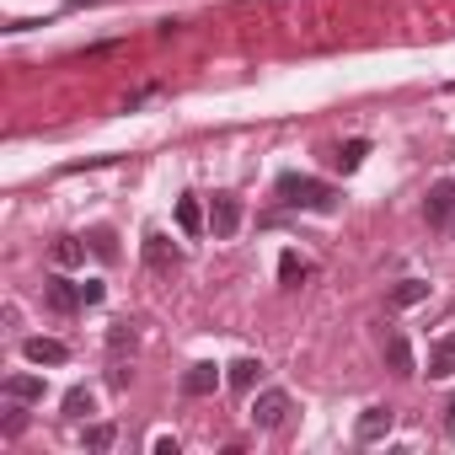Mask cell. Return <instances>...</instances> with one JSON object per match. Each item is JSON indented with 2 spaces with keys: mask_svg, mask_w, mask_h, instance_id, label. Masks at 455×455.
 Returning <instances> with one entry per match:
<instances>
[{
  "mask_svg": "<svg viewBox=\"0 0 455 455\" xmlns=\"http://www.w3.org/2000/svg\"><path fill=\"white\" fill-rule=\"evenodd\" d=\"M279 198L295 204V209H332V204H338V193H332L327 182H316V177H295V172L279 177Z\"/></svg>",
  "mask_w": 455,
  "mask_h": 455,
  "instance_id": "obj_1",
  "label": "cell"
},
{
  "mask_svg": "<svg viewBox=\"0 0 455 455\" xmlns=\"http://www.w3.org/2000/svg\"><path fill=\"white\" fill-rule=\"evenodd\" d=\"M284 418H290V391H279V386L258 391V402H252V423H258V428H279Z\"/></svg>",
  "mask_w": 455,
  "mask_h": 455,
  "instance_id": "obj_2",
  "label": "cell"
},
{
  "mask_svg": "<svg viewBox=\"0 0 455 455\" xmlns=\"http://www.w3.org/2000/svg\"><path fill=\"white\" fill-rule=\"evenodd\" d=\"M236 225H242V198L214 193V204H209V231L225 242V236H236Z\"/></svg>",
  "mask_w": 455,
  "mask_h": 455,
  "instance_id": "obj_3",
  "label": "cell"
},
{
  "mask_svg": "<svg viewBox=\"0 0 455 455\" xmlns=\"http://www.w3.org/2000/svg\"><path fill=\"white\" fill-rule=\"evenodd\" d=\"M391 423H396V412H391V407H364V412H359V423H354V439H359V444H375V439H386V434H391Z\"/></svg>",
  "mask_w": 455,
  "mask_h": 455,
  "instance_id": "obj_4",
  "label": "cell"
},
{
  "mask_svg": "<svg viewBox=\"0 0 455 455\" xmlns=\"http://www.w3.org/2000/svg\"><path fill=\"white\" fill-rule=\"evenodd\" d=\"M423 214H428V225H450V220H455V182H450V177L428 188V198H423Z\"/></svg>",
  "mask_w": 455,
  "mask_h": 455,
  "instance_id": "obj_5",
  "label": "cell"
},
{
  "mask_svg": "<svg viewBox=\"0 0 455 455\" xmlns=\"http://www.w3.org/2000/svg\"><path fill=\"white\" fill-rule=\"evenodd\" d=\"M44 300L60 311V316H70L76 306H86V295H81V284H70V279H49L44 284Z\"/></svg>",
  "mask_w": 455,
  "mask_h": 455,
  "instance_id": "obj_6",
  "label": "cell"
},
{
  "mask_svg": "<svg viewBox=\"0 0 455 455\" xmlns=\"http://www.w3.org/2000/svg\"><path fill=\"white\" fill-rule=\"evenodd\" d=\"M22 354H28L33 364H65V359H70V348H65L60 338H28Z\"/></svg>",
  "mask_w": 455,
  "mask_h": 455,
  "instance_id": "obj_7",
  "label": "cell"
},
{
  "mask_svg": "<svg viewBox=\"0 0 455 455\" xmlns=\"http://www.w3.org/2000/svg\"><path fill=\"white\" fill-rule=\"evenodd\" d=\"M6 402H44V375H6Z\"/></svg>",
  "mask_w": 455,
  "mask_h": 455,
  "instance_id": "obj_8",
  "label": "cell"
},
{
  "mask_svg": "<svg viewBox=\"0 0 455 455\" xmlns=\"http://www.w3.org/2000/svg\"><path fill=\"white\" fill-rule=\"evenodd\" d=\"M214 386H220V370H214V364H193V370L182 375V391H188V396H209Z\"/></svg>",
  "mask_w": 455,
  "mask_h": 455,
  "instance_id": "obj_9",
  "label": "cell"
},
{
  "mask_svg": "<svg viewBox=\"0 0 455 455\" xmlns=\"http://www.w3.org/2000/svg\"><path fill=\"white\" fill-rule=\"evenodd\" d=\"M145 263H150V268H172V263H177V247H172L161 231H150V236H145Z\"/></svg>",
  "mask_w": 455,
  "mask_h": 455,
  "instance_id": "obj_10",
  "label": "cell"
},
{
  "mask_svg": "<svg viewBox=\"0 0 455 455\" xmlns=\"http://www.w3.org/2000/svg\"><path fill=\"white\" fill-rule=\"evenodd\" d=\"M54 263H60V268H81V263H86V242H81V236H60V242H54Z\"/></svg>",
  "mask_w": 455,
  "mask_h": 455,
  "instance_id": "obj_11",
  "label": "cell"
},
{
  "mask_svg": "<svg viewBox=\"0 0 455 455\" xmlns=\"http://www.w3.org/2000/svg\"><path fill=\"white\" fill-rule=\"evenodd\" d=\"M263 380V359H236L231 364V391H252Z\"/></svg>",
  "mask_w": 455,
  "mask_h": 455,
  "instance_id": "obj_12",
  "label": "cell"
},
{
  "mask_svg": "<svg viewBox=\"0 0 455 455\" xmlns=\"http://www.w3.org/2000/svg\"><path fill=\"white\" fill-rule=\"evenodd\" d=\"M444 375H455V332L434 348V359H428V380H444Z\"/></svg>",
  "mask_w": 455,
  "mask_h": 455,
  "instance_id": "obj_13",
  "label": "cell"
},
{
  "mask_svg": "<svg viewBox=\"0 0 455 455\" xmlns=\"http://www.w3.org/2000/svg\"><path fill=\"white\" fill-rule=\"evenodd\" d=\"M418 300H428V284H423V279H402V284L391 290V306H396V311H407V306H418Z\"/></svg>",
  "mask_w": 455,
  "mask_h": 455,
  "instance_id": "obj_14",
  "label": "cell"
},
{
  "mask_svg": "<svg viewBox=\"0 0 455 455\" xmlns=\"http://www.w3.org/2000/svg\"><path fill=\"white\" fill-rule=\"evenodd\" d=\"M386 359H391V370H396V375H412V348H407V338H402V332H391V338H386Z\"/></svg>",
  "mask_w": 455,
  "mask_h": 455,
  "instance_id": "obj_15",
  "label": "cell"
},
{
  "mask_svg": "<svg viewBox=\"0 0 455 455\" xmlns=\"http://www.w3.org/2000/svg\"><path fill=\"white\" fill-rule=\"evenodd\" d=\"M177 225L188 236H198V225H204V209H198V198H177Z\"/></svg>",
  "mask_w": 455,
  "mask_h": 455,
  "instance_id": "obj_16",
  "label": "cell"
},
{
  "mask_svg": "<svg viewBox=\"0 0 455 455\" xmlns=\"http://www.w3.org/2000/svg\"><path fill=\"white\" fill-rule=\"evenodd\" d=\"M306 274H311V263H306L300 252H284V258H279V279H284V284H300Z\"/></svg>",
  "mask_w": 455,
  "mask_h": 455,
  "instance_id": "obj_17",
  "label": "cell"
},
{
  "mask_svg": "<svg viewBox=\"0 0 455 455\" xmlns=\"http://www.w3.org/2000/svg\"><path fill=\"white\" fill-rule=\"evenodd\" d=\"M65 412H70V418H86V412H97V402H92V391H86V386H76V391H65Z\"/></svg>",
  "mask_w": 455,
  "mask_h": 455,
  "instance_id": "obj_18",
  "label": "cell"
},
{
  "mask_svg": "<svg viewBox=\"0 0 455 455\" xmlns=\"http://www.w3.org/2000/svg\"><path fill=\"white\" fill-rule=\"evenodd\" d=\"M118 444V428L113 423H92L86 428V450H113Z\"/></svg>",
  "mask_w": 455,
  "mask_h": 455,
  "instance_id": "obj_19",
  "label": "cell"
},
{
  "mask_svg": "<svg viewBox=\"0 0 455 455\" xmlns=\"http://www.w3.org/2000/svg\"><path fill=\"white\" fill-rule=\"evenodd\" d=\"M364 156H370V140H348V145L338 150V166H343V172H354Z\"/></svg>",
  "mask_w": 455,
  "mask_h": 455,
  "instance_id": "obj_20",
  "label": "cell"
},
{
  "mask_svg": "<svg viewBox=\"0 0 455 455\" xmlns=\"http://www.w3.org/2000/svg\"><path fill=\"white\" fill-rule=\"evenodd\" d=\"M108 348H113V354H124V348H134V327H129V322H118V327L108 332Z\"/></svg>",
  "mask_w": 455,
  "mask_h": 455,
  "instance_id": "obj_21",
  "label": "cell"
},
{
  "mask_svg": "<svg viewBox=\"0 0 455 455\" xmlns=\"http://www.w3.org/2000/svg\"><path fill=\"white\" fill-rule=\"evenodd\" d=\"M92 252H97V258H118V242H113V231H92Z\"/></svg>",
  "mask_w": 455,
  "mask_h": 455,
  "instance_id": "obj_22",
  "label": "cell"
},
{
  "mask_svg": "<svg viewBox=\"0 0 455 455\" xmlns=\"http://www.w3.org/2000/svg\"><path fill=\"white\" fill-rule=\"evenodd\" d=\"M444 423H450V434H455V402H450V418H444Z\"/></svg>",
  "mask_w": 455,
  "mask_h": 455,
  "instance_id": "obj_23",
  "label": "cell"
}]
</instances>
